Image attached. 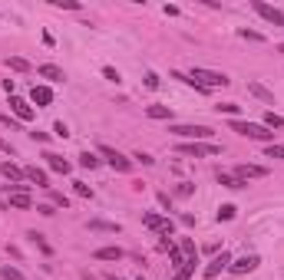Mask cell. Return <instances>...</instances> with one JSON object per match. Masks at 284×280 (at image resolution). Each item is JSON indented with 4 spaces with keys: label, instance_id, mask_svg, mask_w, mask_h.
Masks as SVG:
<instances>
[{
    "label": "cell",
    "instance_id": "cell-37",
    "mask_svg": "<svg viewBox=\"0 0 284 280\" xmlns=\"http://www.w3.org/2000/svg\"><path fill=\"white\" fill-rule=\"evenodd\" d=\"M76 185V194H80V198H93V188L89 185H83V181H73Z\"/></svg>",
    "mask_w": 284,
    "mask_h": 280
},
{
    "label": "cell",
    "instance_id": "cell-33",
    "mask_svg": "<svg viewBox=\"0 0 284 280\" xmlns=\"http://www.w3.org/2000/svg\"><path fill=\"white\" fill-rule=\"evenodd\" d=\"M102 76H106L109 82H119V79H122V76H119V69H116V66H102Z\"/></svg>",
    "mask_w": 284,
    "mask_h": 280
},
{
    "label": "cell",
    "instance_id": "cell-9",
    "mask_svg": "<svg viewBox=\"0 0 284 280\" xmlns=\"http://www.w3.org/2000/svg\"><path fill=\"white\" fill-rule=\"evenodd\" d=\"M225 267H231V254H225V250H221V254H215V257H212V264H209V267H205V277L215 280V277H218Z\"/></svg>",
    "mask_w": 284,
    "mask_h": 280
},
{
    "label": "cell",
    "instance_id": "cell-39",
    "mask_svg": "<svg viewBox=\"0 0 284 280\" xmlns=\"http://www.w3.org/2000/svg\"><path fill=\"white\" fill-rule=\"evenodd\" d=\"M53 135H60V138H66V135H70V129H66V125H63V122H57V125H53Z\"/></svg>",
    "mask_w": 284,
    "mask_h": 280
},
{
    "label": "cell",
    "instance_id": "cell-42",
    "mask_svg": "<svg viewBox=\"0 0 284 280\" xmlns=\"http://www.w3.org/2000/svg\"><path fill=\"white\" fill-rule=\"evenodd\" d=\"M136 158H139L142 165H156V158H152V155H145V152H139V155H136Z\"/></svg>",
    "mask_w": 284,
    "mask_h": 280
},
{
    "label": "cell",
    "instance_id": "cell-29",
    "mask_svg": "<svg viewBox=\"0 0 284 280\" xmlns=\"http://www.w3.org/2000/svg\"><path fill=\"white\" fill-rule=\"evenodd\" d=\"M238 37H241V40H251V43H265V37H261V33H254V30H248V26H241Z\"/></svg>",
    "mask_w": 284,
    "mask_h": 280
},
{
    "label": "cell",
    "instance_id": "cell-28",
    "mask_svg": "<svg viewBox=\"0 0 284 280\" xmlns=\"http://www.w3.org/2000/svg\"><path fill=\"white\" fill-rule=\"evenodd\" d=\"M169 261H172V267H182V264H185V254H182V247H169Z\"/></svg>",
    "mask_w": 284,
    "mask_h": 280
},
{
    "label": "cell",
    "instance_id": "cell-43",
    "mask_svg": "<svg viewBox=\"0 0 284 280\" xmlns=\"http://www.w3.org/2000/svg\"><path fill=\"white\" fill-rule=\"evenodd\" d=\"M0 152H7V155H13V145L7 142V138H0Z\"/></svg>",
    "mask_w": 284,
    "mask_h": 280
},
{
    "label": "cell",
    "instance_id": "cell-32",
    "mask_svg": "<svg viewBox=\"0 0 284 280\" xmlns=\"http://www.w3.org/2000/svg\"><path fill=\"white\" fill-rule=\"evenodd\" d=\"M182 254H185V261L189 257H198V250H195V244L189 241V237H182Z\"/></svg>",
    "mask_w": 284,
    "mask_h": 280
},
{
    "label": "cell",
    "instance_id": "cell-30",
    "mask_svg": "<svg viewBox=\"0 0 284 280\" xmlns=\"http://www.w3.org/2000/svg\"><path fill=\"white\" fill-rule=\"evenodd\" d=\"M235 211H238L235 205H221V208H218V221H231V218H235Z\"/></svg>",
    "mask_w": 284,
    "mask_h": 280
},
{
    "label": "cell",
    "instance_id": "cell-1",
    "mask_svg": "<svg viewBox=\"0 0 284 280\" xmlns=\"http://www.w3.org/2000/svg\"><path fill=\"white\" fill-rule=\"evenodd\" d=\"M228 129L238 132V135H245V138L268 142V145H274V135H278V132H271L268 125H261V122H241V119H231V122H228Z\"/></svg>",
    "mask_w": 284,
    "mask_h": 280
},
{
    "label": "cell",
    "instance_id": "cell-2",
    "mask_svg": "<svg viewBox=\"0 0 284 280\" xmlns=\"http://www.w3.org/2000/svg\"><path fill=\"white\" fill-rule=\"evenodd\" d=\"M189 79L195 82V86H202V89H218V86H228V82H231L225 73H215V69H202V66L192 69Z\"/></svg>",
    "mask_w": 284,
    "mask_h": 280
},
{
    "label": "cell",
    "instance_id": "cell-24",
    "mask_svg": "<svg viewBox=\"0 0 284 280\" xmlns=\"http://www.w3.org/2000/svg\"><path fill=\"white\" fill-rule=\"evenodd\" d=\"M10 208H20V211H27V208H33L30 194H10Z\"/></svg>",
    "mask_w": 284,
    "mask_h": 280
},
{
    "label": "cell",
    "instance_id": "cell-36",
    "mask_svg": "<svg viewBox=\"0 0 284 280\" xmlns=\"http://www.w3.org/2000/svg\"><path fill=\"white\" fill-rule=\"evenodd\" d=\"M53 7H60V10H80L76 0H53Z\"/></svg>",
    "mask_w": 284,
    "mask_h": 280
},
{
    "label": "cell",
    "instance_id": "cell-12",
    "mask_svg": "<svg viewBox=\"0 0 284 280\" xmlns=\"http://www.w3.org/2000/svg\"><path fill=\"white\" fill-rule=\"evenodd\" d=\"M23 175H27V181H33L37 188H50V178H46V172H43V168L27 165V168H23Z\"/></svg>",
    "mask_w": 284,
    "mask_h": 280
},
{
    "label": "cell",
    "instance_id": "cell-19",
    "mask_svg": "<svg viewBox=\"0 0 284 280\" xmlns=\"http://www.w3.org/2000/svg\"><path fill=\"white\" fill-rule=\"evenodd\" d=\"M195 264H198V257H189V261L175 270V277H172V280H192V274H195Z\"/></svg>",
    "mask_w": 284,
    "mask_h": 280
},
{
    "label": "cell",
    "instance_id": "cell-27",
    "mask_svg": "<svg viewBox=\"0 0 284 280\" xmlns=\"http://www.w3.org/2000/svg\"><path fill=\"white\" fill-rule=\"evenodd\" d=\"M89 228H93V231H109V234H116V231H119V224H113V221H89Z\"/></svg>",
    "mask_w": 284,
    "mask_h": 280
},
{
    "label": "cell",
    "instance_id": "cell-13",
    "mask_svg": "<svg viewBox=\"0 0 284 280\" xmlns=\"http://www.w3.org/2000/svg\"><path fill=\"white\" fill-rule=\"evenodd\" d=\"M248 93H251V96H258L261 102H268V106H274V93H271L268 86H261L258 79H251V82H248Z\"/></svg>",
    "mask_w": 284,
    "mask_h": 280
},
{
    "label": "cell",
    "instance_id": "cell-8",
    "mask_svg": "<svg viewBox=\"0 0 284 280\" xmlns=\"http://www.w3.org/2000/svg\"><path fill=\"white\" fill-rule=\"evenodd\" d=\"M10 109H13V116H17L20 122H33V116H37L33 106L27 99H20V96H10Z\"/></svg>",
    "mask_w": 284,
    "mask_h": 280
},
{
    "label": "cell",
    "instance_id": "cell-34",
    "mask_svg": "<svg viewBox=\"0 0 284 280\" xmlns=\"http://www.w3.org/2000/svg\"><path fill=\"white\" fill-rule=\"evenodd\" d=\"M238 102H221V106H218V112H225V116H238Z\"/></svg>",
    "mask_w": 284,
    "mask_h": 280
},
{
    "label": "cell",
    "instance_id": "cell-4",
    "mask_svg": "<svg viewBox=\"0 0 284 280\" xmlns=\"http://www.w3.org/2000/svg\"><path fill=\"white\" fill-rule=\"evenodd\" d=\"M142 224H145L149 231H159L162 237H172V234H175V221H172V218H162V214H156V211H145V214H142Z\"/></svg>",
    "mask_w": 284,
    "mask_h": 280
},
{
    "label": "cell",
    "instance_id": "cell-14",
    "mask_svg": "<svg viewBox=\"0 0 284 280\" xmlns=\"http://www.w3.org/2000/svg\"><path fill=\"white\" fill-rule=\"evenodd\" d=\"M0 175H4V178L10 181V185H17V181H23V178H27V175H23V168H20V165H13V162H4V165H0Z\"/></svg>",
    "mask_w": 284,
    "mask_h": 280
},
{
    "label": "cell",
    "instance_id": "cell-17",
    "mask_svg": "<svg viewBox=\"0 0 284 280\" xmlns=\"http://www.w3.org/2000/svg\"><path fill=\"white\" fill-rule=\"evenodd\" d=\"M30 99L37 102V106H50V102H53V89L50 86H33Z\"/></svg>",
    "mask_w": 284,
    "mask_h": 280
},
{
    "label": "cell",
    "instance_id": "cell-6",
    "mask_svg": "<svg viewBox=\"0 0 284 280\" xmlns=\"http://www.w3.org/2000/svg\"><path fill=\"white\" fill-rule=\"evenodd\" d=\"M178 152H182V155H195V158H209V155H221V145H215V142H182Z\"/></svg>",
    "mask_w": 284,
    "mask_h": 280
},
{
    "label": "cell",
    "instance_id": "cell-35",
    "mask_svg": "<svg viewBox=\"0 0 284 280\" xmlns=\"http://www.w3.org/2000/svg\"><path fill=\"white\" fill-rule=\"evenodd\" d=\"M265 155H268V158H284V145H268Z\"/></svg>",
    "mask_w": 284,
    "mask_h": 280
},
{
    "label": "cell",
    "instance_id": "cell-10",
    "mask_svg": "<svg viewBox=\"0 0 284 280\" xmlns=\"http://www.w3.org/2000/svg\"><path fill=\"white\" fill-rule=\"evenodd\" d=\"M258 264H261L258 254H245V257H238V261H231V270L235 274H251V270H258Z\"/></svg>",
    "mask_w": 284,
    "mask_h": 280
},
{
    "label": "cell",
    "instance_id": "cell-5",
    "mask_svg": "<svg viewBox=\"0 0 284 280\" xmlns=\"http://www.w3.org/2000/svg\"><path fill=\"white\" fill-rule=\"evenodd\" d=\"M99 155L106 158V162L113 165V168H116V172H119V175H129V172H133V158H126V155H122V152H116L113 145H99Z\"/></svg>",
    "mask_w": 284,
    "mask_h": 280
},
{
    "label": "cell",
    "instance_id": "cell-38",
    "mask_svg": "<svg viewBox=\"0 0 284 280\" xmlns=\"http://www.w3.org/2000/svg\"><path fill=\"white\" fill-rule=\"evenodd\" d=\"M50 198H53V208H66V205H70V201H66L60 191H50Z\"/></svg>",
    "mask_w": 284,
    "mask_h": 280
},
{
    "label": "cell",
    "instance_id": "cell-44",
    "mask_svg": "<svg viewBox=\"0 0 284 280\" xmlns=\"http://www.w3.org/2000/svg\"><path fill=\"white\" fill-rule=\"evenodd\" d=\"M278 50H281V53H284V43H281V46H278Z\"/></svg>",
    "mask_w": 284,
    "mask_h": 280
},
{
    "label": "cell",
    "instance_id": "cell-18",
    "mask_svg": "<svg viewBox=\"0 0 284 280\" xmlns=\"http://www.w3.org/2000/svg\"><path fill=\"white\" fill-rule=\"evenodd\" d=\"M218 185L231 188V191H241V188H245V181H241L238 175H228V172H218Z\"/></svg>",
    "mask_w": 284,
    "mask_h": 280
},
{
    "label": "cell",
    "instance_id": "cell-23",
    "mask_svg": "<svg viewBox=\"0 0 284 280\" xmlns=\"http://www.w3.org/2000/svg\"><path fill=\"white\" fill-rule=\"evenodd\" d=\"M145 116L149 119H172V109L169 106H145Z\"/></svg>",
    "mask_w": 284,
    "mask_h": 280
},
{
    "label": "cell",
    "instance_id": "cell-22",
    "mask_svg": "<svg viewBox=\"0 0 284 280\" xmlns=\"http://www.w3.org/2000/svg\"><path fill=\"white\" fill-rule=\"evenodd\" d=\"M7 66H10L13 73H30V63H27L23 56H7Z\"/></svg>",
    "mask_w": 284,
    "mask_h": 280
},
{
    "label": "cell",
    "instance_id": "cell-21",
    "mask_svg": "<svg viewBox=\"0 0 284 280\" xmlns=\"http://www.w3.org/2000/svg\"><path fill=\"white\" fill-rule=\"evenodd\" d=\"M261 125H268V129H278V132H284V116H278V112H265V122Z\"/></svg>",
    "mask_w": 284,
    "mask_h": 280
},
{
    "label": "cell",
    "instance_id": "cell-7",
    "mask_svg": "<svg viewBox=\"0 0 284 280\" xmlns=\"http://www.w3.org/2000/svg\"><path fill=\"white\" fill-rule=\"evenodd\" d=\"M251 10L258 13V17H265L271 26H284V13L278 10V7H271V4H265V0H251Z\"/></svg>",
    "mask_w": 284,
    "mask_h": 280
},
{
    "label": "cell",
    "instance_id": "cell-20",
    "mask_svg": "<svg viewBox=\"0 0 284 280\" xmlns=\"http://www.w3.org/2000/svg\"><path fill=\"white\" fill-rule=\"evenodd\" d=\"M93 257L96 261H122V247H99Z\"/></svg>",
    "mask_w": 284,
    "mask_h": 280
},
{
    "label": "cell",
    "instance_id": "cell-40",
    "mask_svg": "<svg viewBox=\"0 0 284 280\" xmlns=\"http://www.w3.org/2000/svg\"><path fill=\"white\" fill-rule=\"evenodd\" d=\"M145 86H149V89H159V76H156V73H145Z\"/></svg>",
    "mask_w": 284,
    "mask_h": 280
},
{
    "label": "cell",
    "instance_id": "cell-45",
    "mask_svg": "<svg viewBox=\"0 0 284 280\" xmlns=\"http://www.w3.org/2000/svg\"><path fill=\"white\" fill-rule=\"evenodd\" d=\"M139 280H142V277H139Z\"/></svg>",
    "mask_w": 284,
    "mask_h": 280
},
{
    "label": "cell",
    "instance_id": "cell-31",
    "mask_svg": "<svg viewBox=\"0 0 284 280\" xmlns=\"http://www.w3.org/2000/svg\"><path fill=\"white\" fill-rule=\"evenodd\" d=\"M80 165H83V168H96V165H99V158H96L93 152H83V155H80Z\"/></svg>",
    "mask_w": 284,
    "mask_h": 280
},
{
    "label": "cell",
    "instance_id": "cell-11",
    "mask_svg": "<svg viewBox=\"0 0 284 280\" xmlns=\"http://www.w3.org/2000/svg\"><path fill=\"white\" fill-rule=\"evenodd\" d=\"M231 175H238V178L248 185V178H265V175H268V168H265V165H238Z\"/></svg>",
    "mask_w": 284,
    "mask_h": 280
},
{
    "label": "cell",
    "instance_id": "cell-15",
    "mask_svg": "<svg viewBox=\"0 0 284 280\" xmlns=\"http://www.w3.org/2000/svg\"><path fill=\"white\" fill-rule=\"evenodd\" d=\"M46 165H50V172H57V175H70V162H66V158H60V155H53V152H46Z\"/></svg>",
    "mask_w": 284,
    "mask_h": 280
},
{
    "label": "cell",
    "instance_id": "cell-26",
    "mask_svg": "<svg viewBox=\"0 0 284 280\" xmlns=\"http://www.w3.org/2000/svg\"><path fill=\"white\" fill-rule=\"evenodd\" d=\"M0 277H4V280H27L17 267H13V264H4V267H0Z\"/></svg>",
    "mask_w": 284,
    "mask_h": 280
},
{
    "label": "cell",
    "instance_id": "cell-41",
    "mask_svg": "<svg viewBox=\"0 0 284 280\" xmlns=\"http://www.w3.org/2000/svg\"><path fill=\"white\" fill-rule=\"evenodd\" d=\"M37 211L43 214V218H50V214H57V208H53V205H37Z\"/></svg>",
    "mask_w": 284,
    "mask_h": 280
},
{
    "label": "cell",
    "instance_id": "cell-3",
    "mask_svg": "<svg viewBox=\"0 0 284 280\" xmlns=\"http://www.w3.org/2000/svg\"><path fill=\"white\" fill-rule=\"evenodd\" d=\"M169 132L178 135V138H185V142H209L215 135L209 125H169Z\"/></svg>",
    "mask_w": 284,
    "mask_h": 280
},
{
    "label": "cell",
    "instance_id": "cell-25",
    "mask_svg": "<svg viewBox=\"0 0 284 280\" xmlns=\"http://www.w3.org/2000/svg\"><path fill=\"white\" fill-rule=\"evenodd\" d=\"M27 237H30V241H33V244H37V247H40V250H43V254H46V257H50V254H53V247H50V244H46V237H43V234H37V231H30V234H27Z\"/></svg>",
    "mask_w": 284,
    "mask_h": 280
},
{
    "label": "cell",
    "instance_id": "cell-16",
    "mask_svg": "<svg viewBox=\"0 0 284 280\" xmlns=\"http://www.w3.org/2000/svg\"><path fill=\"white\" fill-rule=\"evenodd\" d=\"M37 73L43 76V79H50V82H63V79H66V73H63L60 66H53V63H43V66H40Z\"/></svg>",
    "mask_w": 284,
    "mask_h": 280
}]
</instances>
